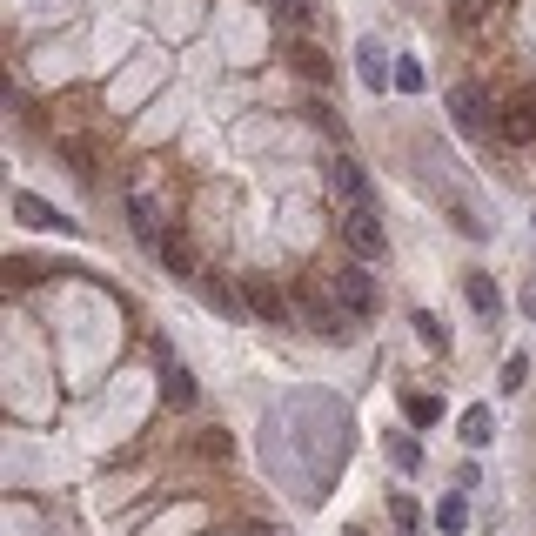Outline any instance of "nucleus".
Returning <instances> with one entry per match:
<instances>
[{
  "mask_svg": "<svg viewBox=\"0 0 536 536\" xmlns=\"http://www.w3.org/2000/svg\"><path fill=\"white\" fill-rule=\"evenodd\" d=\"M389 463H396V469H416V463H423V449L409 443V436H396V443H389Z\"/></svg>",
  "mask_w": 536,
  "mask_h": 536,
  "instance_id": "5701e85b",
  "label": "nucleus"
},
{
  "mask_svg": "<svg viewBox=\"0 0 536 536\" xmlns=\"http://www.w3.org/2000/svg\"><path fill=\"white\" fill-rule=\"evenodd\" d=\"M342 235H349V255H356V262H376L382 248H389L376 208H349V215H342Z\"/></svg>",
  "mask_w": 536,
  "mask_h": 536,
  "instance_id": "f257e3e1",
  "label": "nucleus"
},
{
  "mask_svg": "<svg viewBox=\"0 0 536 536\" xmlns=\"http://www.w3.org/2000/svg\"><path fill=\"white\" fill-rule=\"evenodd\" d=\"M463 295H469V309L483 315V322H496V315H503V289H496L490 275H469V282H463Z\"/></svg>",
  "mask_w": 536,
  "mask_h": 536,
  "instance_id": "1a4fd4ad",
  "label": "nucleus"
},
{
  "mask_svg": "<svg viewBox=\"0 0 536 536\" xmlns=\"http://www.w3.org/2000/svg\"><path fill=\"white\" fill-rule=\"evenodd\" d=\"M523 309H530V322H536V282H530V295H523Z\"/></svg>",
  "mask_w": 536,
  "mask_h": 536,
  "instance_id": "cd10ccee",
  "label": "nucleus"
},
{
  "mask_svg": "<svg viewBox=\"0 0 536 536\" xmlns=\"http://www.w3.org/2000/svg\"><path fill=\"white\" fill-rule=\"evenodd\" d=\"M329 188H335V201H342V215H349V208H376V195H369V175H362V161H349V155H335V161H329Z\"/></svg>",
  "mask_w": 536,
  "mask_h": 536,
  "instance_id": "f03ea898",
  "label": "nucleus"
},
{
  "mask_svg": "<svg viewBox=\"0 0 536 536\" xmlns=\"http://www.w3.org/2000/svg\"><path fill=\"white\" fill-rule=\"evenodd\" d=\"M523 376H530V362H523V356L503 362V389H523Z\"/></svg>",
  "mask_w": 536,
  "mask_h": 536,
  "instance_id": "393cba45",
  "label": "nucleus"
},
{
  "mask_svg": "<svg viewBox=\"0 0 536 536\" xmlns=\"http://www.w3.org/2000/svg\"><path fill=\"white\" fill-rule=\"evenodd\" d=\"M496 128H503V141H516V148H530V141H536V101H530V94H523V101H510Z\"/></svg>",
  "mask_w": 536,
  "mask_h": 536,
  "instance_id": "39448f33",
  "label": "nucleus"
},
{
  "mask_svg": "<svg viewBox=\"0 0 536 536\" xmlns=\"http://www.w3.org/2000/svg\"><path fill=\"white\" fill-rule=\"evenodd\" d=\"M228 449H235V443H228L222 429H208V436H201V456H228Z\"/></svg>",
  "mask_w": 536,
  "mask_h": 536,
  "instance_id": "bb28decb",
  "label": "nucleus"
},
{
  "mask_svg": "<svg viewBox=\"0 0 536 536\" xmlns=\"http://www.w3.org/2000/svg\"><path fill=\"white\" fill-rule=\"evenodd\" d=\"M356 74H362V88H396V67H389V61H382V47L376 41H362L356 47Z\"/></svg>",
  "mask_w": 536,
  "mask_h": 536,
  "instance_id": "0eeeda50",
  "label": "nucleus"
},
{
  "mask_svg": "<svg viewBox=\"0 0 536 536\" xmlns=\"http://www.w3.org/2000/svg\"><path fill=\"white\" fill-rule=\"evenodd\" d=\"M128 228H134V242L148 248V255H155L161 235H168V228L155 222V195H148V188H128Z\"/></svg>",
  "mask_w": 536,
  "mask_h": 536,
  "instance_id": "20e7f679",
  "label": "nucleus"
},
{
  "mask_svg": "<svg viewBox=\"0 0 536 536\" xmlns=\"http://www.w3.org/2000/svg\"><path fill=\"white\" fill-rule=\"evenodd\" d=\"M335 302L349 315H376V275L369 268H335Z\"/></svg>",
  "mask_w": 536,
  "mask_h": 536,
  "instance_id": "7ed1b4c3",
  "label": "nucleus"
},
{
  "mask_svg": "<svg viewBox=\"0 0 536 536\" xmlns=\"http://www.w3.org/2000/svg\"><path fill=\"white\" fill-rule=\"evenodd\" d=\"M309 329H322V335H335V342H342V335H349V322L335 315V302H322V295H315V302H309Z\"/></svg>",
  "mask_w": 536,
  "mask_h": 536,
  "instance_id": "4468645a",
  "label": "nucleus"
},
{
  "mask_svg": "<svg viewBox=\"0 0 536 536\" xmlns=\"http://www.w3.org/2000/svg\"><path fill=\"white\" fill-rule=\"evenodd\" d=\"M496 14V0H456V27H476V21H490Z\"/></svg>",
  "mask_w": 536,
  "mask_h": 536,
  "instance_id": "412c9836",
  "label": "nucleus"
},
{
  "mask_svg": "<svg viewBox=\"0 0 536 536\" xmlns=\"http://www.w3.org/2000/svg\"><path fill=\"white\" fill-rule=\"evenodd\" d=\"M456 436H463L469 449H483V443H490V436H496V416H490V409H483V402H476V409H463V429H456Z\"/></svg>",
  "mask_w": 536,
  "mask_h": 536,
  "instance_id": "ddd939ff",
  "label": "nucleus"
},
{
  "mask_svg": "<svg viewBox=\"0 0 536 536\" xmlns=\"http://www.w3.org/2000/svg\"><path fill=\"white\" fill-rule=\"evenodd\" d=\"M402 409H409V423H443V402H436V396H402Z\"/></svg>",
  "mask_w": 536,
  "mask_h": 536,
  "instance_id": "f3484780",
  "label": "nucleus"
},
{
  "mask_svg": "<svg viewBox=\"0 0 536 536\" xmlns=\"http://www.w3.org/2000/svg\"><path fill=\"white\" fill-rule=\"evenodd\" d=\"M161 268H168V275H181V282H195V255H188V242H181L175 228H168V235H161Z\"/></svg>",
  "mask_w": 536,
  "mask_h": 536,
  "instance_id": "9b49d317",
  "label": "nucleus"
},
{
  "mask_svg": "<svg viewBox=\"0 0 536 536\" xmlns=\"http://www.w3.org/2000/svg\"><path fill=\"white\" fill-rule=\"evenodd\" d=\"M436 530H449V536L469 530V503L463 496H443V503H436Z\"/></svg>",
  "mask_w": 536,
  "mask_h": 536,
  "instance_id": "dca6fc26",
  "label": "nucleus"
},
{
  "mask_svg": "<svg viewBox=\"0 0 536 536\" xmlns=\"http://www.w3.org/2000/svg\"><path fill=\"white\" fill-rule=\"evenodd\" d=\"M14 215H21V228H54V235H74V222H67V215H54L41 195H14Z\"/></svg>",
  "mask_w": 536,
  "mask_h": 536,
  "instance_id": "423d86ee",
  "label": "nucleus"
},
{
  "mask_svg": "<svg viewBox=\"0 0 536 536\" xmlns=\"http://www.w3.org/2000/svg\"><path fill=\"white\" fill-rule=\"evenodd\" d=\"M302 114H309L315 128H329V134H342V121H335V114H329V108H322V101H309V108H302Z\"/></svg>",
  "mask_w": 536,
  "mask_h": 536,
  "instance_id": "a878e982",
  "label": "nucleus"
},
{
  "mask_svg": "<svg viewBox=\"0 0 536 536\" xmlns=\"http://www.w3.org/2000/svg\"><path fill=\"white\" fill-rule=\"evenodd\" d=\"M449 108H456V128H463V134H483V128H490V108L476 101V88H456V94H449Z\"/></svg>",
  "mask_w": 536,
  "mask_h": 536,
  "instance_id": "6e6552de",
  "label": "nucleus"
},
{
  "mask_svg": "<svg viewBox=\"0 0 536 536\" xmlns=\"http://www.w3.org/2000/svg\"><path fill=\"white\" fill-rule=\"evenodd\" d=\"M396 88H402V94H416V88H423V67L402 61V67H396Z\"/></svg>",
  "mask_w": 536,
  "mask_h": 536,
  "instance_id": "b1692460",
  "label": "nucleus"
},
{
  "mask_svg": "<svg viewBox=\"0 0 536 536\" xmlns=\"http://www.w3.org/2000/svg\"><path fill=\"white\" fill-rule=\"evenodd\" d=\"M255 536H282V530H255Z\"/></svg>",
  "mask_w": 536,
  "mask_h": 536,
  "instance_id": "c85d7f7f",
  "label": "nucleus"
},
{
  "mask_svg": "<svg viewBox=\"0 0 536 536\" xmlns=\"http://www.w3.org/2000/svg\"><path fill=\"white\" fill-rule=\"evenodd\" d=\"M161 396H168V409H195V376H188L181 362H168V369H161Z\"/></svg>",
  "mask_w": 536,
  "mask_h": 536,
  "instance_id": "f8f14e48",
  "label": "nucleus"
},
{
  "mask_svg": "<svg viewBox=\"0 0 536 536\" xmlns=\"http://www.w3.org/2000/svg\"><path fill=\"white\" fill-rule=\"evenodd\" d=\"M268 14L282 27H309V0H268Z\"/></svg>",
  "mask_w": 536,
  "mask_h": 536,
  "instance_id": "6ab92c4d",
  "label": "nucleus"
},
{
  "mask_svg": "<svg viewBox=\"0 0 536 536\" xmlns=\"http://www.w3.org/2000/svg\"><path fill=\"white\" fill-rule=\"evenodd\" d=\"M295 67H302L309 81H329V54H315V47H295Z\"/></svg>",
  "mask_w": 536,
  "mask_h": 536,
  "instance_id": "4be33fe9",
  "label": "nucleus"
},
{
  "mask_svg": "<svg viewBox=\"0 0 536 536\" xmlns=\"http://www.w3.org/2000/svg\"><path fill=\"white\" fill-rule=\"evenodd\" d=\"M389 516H396V530H423V510H416V496H389Z\"/></svg>",
  "mask_w": 536,
  "mask_h": 536,
  "instance_id": "a211bd4d",
  "label": "nucleus"
},
{
  "mask_svg": "<svg viewBox=\"0 0 536 536\" xmlns=\"http://www.w3.org/2000/svg\"><path fill=\"white\" fill-rule=\"evenodd\" d=\"M416 335H423V342H429V349H449V329H443V315H416Z\"/></svg>",
  "mask_w": 536,
  "mask_h": 536,
  "instance_id": "aec40b11",
  "label": "nucleus"
},
{
  "mask_svg": "<svg viewBox=\"0 0 536 536\" xmlns=\"http://www.w3.org/2000/svg\"><path fill=\"white\" fill-rule=\"evenodd\" d=\"M242 302H248V315H262V322H289V302L268 289V282H248L242 289Z\"/></svg>",
  "mask_w": 536,
  "mask_h": 536,
  "instance_id": "9d476101",
  "label": "nucleus"
},
{
  "mask_svg": "<svg viewBox=\"0 0 536 536\" xmlns=\"http://www.w3.org/2000/svg\"><path fill=\"white\" fill-rule=\"evenodd\" d=\"M201 302H208V309H222V315H235V322H242V309H248L242 295L222 289V282H201Z\"/></svg>",
  "mask_w": 536,
  "mask_h": 536,
  "instance_id": "2eb2a0df",
  "label": "nucleus"
}]
</instances>
